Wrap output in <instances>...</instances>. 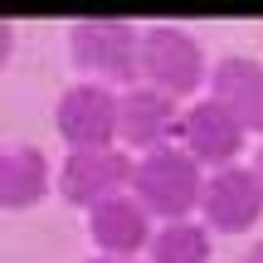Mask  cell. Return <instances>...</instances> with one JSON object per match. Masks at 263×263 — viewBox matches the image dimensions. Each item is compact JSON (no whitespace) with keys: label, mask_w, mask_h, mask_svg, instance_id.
Instances as JSON below:
<instances>
[{"label":"cell","mask_w":263,"mask_h":263,"mask_svg":"<svg viewBox=\"0 0 263 263\" xmlns=\"http://www.w3.org/2000/svg\"><path fill=\"white\" fill-rule=\"evenodd\" d=\"M132 200H137L151 219H166V224L190 219V210H200V200H205L200 161L190 156L185 146H156V151H146V156H137Z\"/></svg>","instance_id":"obj_1"},{"label":"cell","mask_w":263,"mask_h":263,"mask_svg":"<svg viewBox=\"0 0 263 263\" xmlns=\"http://www.w3.org/2000/svg\"><path fill=\"white\" fill-rule=\"evenodd\" d=\"M68 54L93 78L132 83L141 78V29L117 15H83L68 25Z\"/></svg>","instance_id":"obj_2"},{"label":"cell","mask_w":263,"mask_h":263,"mask_svg":"<svg viewBox=\"0 0 263 263\" xmlns=\"http://www.w3.org/2000/svg\"><path fill=\"white\" fill-rule=\"evenodd\" d=\"M141 78L151 88H161V93H171V98H190L200 83H210L200 39L190 29L171 25V20L146 25L141 29Z\"/></svg>","instance_id":"obj_3"},{"label":"cell","mask_w":263,"mask_h":263,"mask_svg":"<svg viewBox=\"0 0 263 263\" xmlns=\"http://www.w3.org/2000/svg\"><path fill=\"white\" fill-rule=\"evenodd\" d=\"M122 98L107 83H68L54 103V132L68 141V151H98L112 146Z\"/></svg>","instance_id":"obj_4"},{"label":"cell","mask_w":263,"mask_h":263,"mask_svg":"<svg viewBox=\"0 0 263 263\" xmlns=\"http://www.w3.org/2000/svg\"><path fill=\"white\" fill-rule=\"evenodd\" d=\"M132 171L137 161L117 146H98V151H68L64 156V171H59V190H64L68 205L78 210H93L103 200L132 190Z\"/></svg>","instance_id":"obj_5"},{"label":"cell","mask_w":263,"mask_h":263,"mask_svg":"<svg viewBox=\"0 0 263 263\" xmlns=\"http://www.w3.org/2000/svg\"><path fill=\"white\" fill-rule=\"evenodd\" d=\"M200 215L215 234H249L263 219V180L254 166H224L205 180Z\"/></svg>","instance_id":"obj_6"},{"label":"cell","mask_w":263,"mask_h":263,"mask_svg":"<svg viewBox=\"0 0 263 263\" xmlns=\"http://www.w3.org/2000/svg\"><path fill=\"white\" fill-rule=\"evenodd\" d=\"M176 137H180V146H185L200 166L224 171V166H239L234 156L244 151V137H249V132H244V122H239L229 107H219L215 98H195V103L180 112Z\"/></svg>","instance_id":"obj_7"},{"label":"cell","mask_w":263,"mask_h":263,"mask_svg":"<svg viewBox=\"0 0 263 263\" xmlns=\"http://www.w3.org/2000/svg\"><path fill=\"white\" fill-rule=\"evenodd\" d=\"M180 127V107L171 93H161V88L151 83H132L122 93V112H117V137L127 141L132 151H156V146H171L166 137H176Z\"/></svg>","instance_id":"obj_8"},{"label":"cell","mask_w":263,"mask_h":263,"mask_svg":"<svg viewBox=\"0 0 263 263\" xmlns=\"http://www.w3.org/2000/svg\"><path fill=\"white\" fill-rule=\"evenodd\" d=\"M151 215L132 195H112L88 210V239L103 258H137L141 249H151Z\"/></svg>","instance_id":"obj_9"},{"label":"cell","mask_w":263,"mask_h":263,"mask_svg":"<svg viewBox=\"0 0 263 263\" xmlns=\"http://www.w3.org/2000/svg\"><path fill=\"white\" fill-rule=\"evenodd\" d=\"M210 98L244 122V132L263 137V64L249 54H224L210 68Z\"/></svg>","instance_id":"obj_10"},{"label":"cell","mask_w":263,"mask_h":263,"mask_svg":"<svg viewBox=\"0 0 263 263\" xmlns=\"http://www.w3.org/2000/svg\"><path fill=\"white\" fill-rule=\"evenodd\" d=\"M44 195H49V156L39 146L10 141L0 151V200H5V210L39 205Z\"/></svg>","instance_id":"obj_11"},{"label":"cell","mask_w":263,"mask_h":263,"mask_svg":"<svg viewBox=\"0 0 263 263\" xmlns=\"http://www.w3.org/2000/svg\"><path fill=\"white\" fill-rule=\"evenodd\" d=\"M146 254L151 263H210V224H195V219L161 224Z\"/></svg>","instance_id":"obj_12"},{"label":"cell","mask_w":263,"mask_h":263,"mask_svg":"<svg viewBox=\"0 0 263 263\" xmlns=\"http://www.w3.org/2000/svg\"><path fill=\"white\" fill-rule=\"evenodd\" d=\"M239 263H263V239H254V244L244 249V258H239Z\"/></svg>","instance_id":"obj_13"},{"label":"cell","mask_w":263,"mask_h":263,"mask_svg":"<svg viewBox=\"0 0 263 263\" xmlns=\"http://www.w3.org/2000/svg\"><path fill=\"white\" fill-rule=\"evenodd\" d=\"M88 263H137V258H103V254H93Z\"/></svg>","instance_id":"obj_14"},{"label":"cell","mask_w":263,"mask_h":263,"mask_svg":"<svg viewBox=\"0 0 263 263\" xmlns=\"http://www.w3.org/2000/svg\"><path fill=\"white\" fill-rule=\"evenodd\" d=\"M254 171H258V180H263V146H258V156H254Z\"/></svg>","instance_id":"obj_15"}]
</instances>
